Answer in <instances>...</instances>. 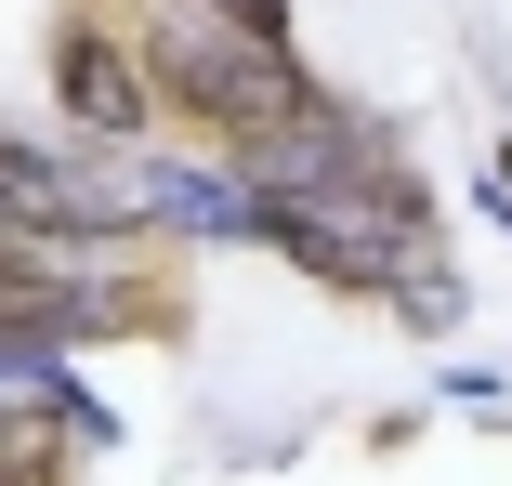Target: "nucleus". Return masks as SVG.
I'll return each instance as SVG.
<instances>
[{
  "label": "nucleus",
  "instance_id": "f257e3e1",
  "mask_svg": "<svg viewBox=\"0 0 512 486\" xmlns=\"http://www.w3.org/2000/svg\"><path fill=\"white\" fill-rule=\"evenodd\" d=\"M132 66H145V92H158L171 119L211 132V158L250 145V132H276L289 106H316V92H329L302 53L237 40L224 14H197V0H132Z\"/></svg>",
  "mask_w": 512,
  "mask_h": 486
},
{
  "label": "nucleus",
  "instance_id": "f03ea898",
  "mask_svg": "<svg viewBox=\"0 0 512 486\" xmlns=\"http://www.w3.org/2000/svg\"><path fill=\"white\" fill-rule=\"evenodd\" d=\"M0 237H66V250H145V211L119 158L92 145H53V132H0Z\"/></svg>",
  "mask_w": 512,
  "mask_h": 486
},
{
  "label": "nucleus",
  "instance_id": "7ed1b4c3",
  "mask_svg": "<svg viewBox=\"0 0 512 486\" xmlns=\"http://www.w3.org/2000/svg\"><path fill=\"white\" fill-rule=\"evenodd\" d=\"M53 119H66L92 158H145V145H158V92H145L119 14H53Z\"/></svg>",
  "mask_w": 512,
  "mask_h": 486
},
{
  "label": "nucleus",
  "instance_id": "20e7f679",
  "mask_svg": "<svg viewBox=\"0 0 512 486\" xmlns=\"http://www.w3.org/2000/svg\"><path fill=\"white\" fill-rule=\"evenodd\" d=\"M119 184H132V211H145V237H197V250H263V198L224 171V158H119Z\"/></svg>",
  "mask_w": 512,
  "mask_h": 486
},
{
  "label": "nucleus",
  "instance_id": "39448f33",
  "mask_svg": "<svg viewBox=\"0 0 512 486\" xmlns=\"http://www.w3.org/2000/svg\"><path fill=\"white\" fill-rule=\"evenodd\" d=\"M53 381H66V355H53V342L0 329V395H53Z\"/></svg>",
  "mask_w": 512,
  "mask_h": 486
},
{
  "label": "nucleus",
  "instance_id": "423d86ee",
  "mask_svg": "<svg viewBox=\"0 0 512 486\" xmlns=\"http://www.w3.org/2000/svg\"><path fill=\"white\" fill-rule=\"evenodd\" d=\"M197 14H224L237 40H276V53H302V40H289V0H197Z\"/></svg>",
  "mask_w": 512,
  "mask_h": 486
},
{
  "label": "nucleus",
  "instance_id": "0eeeda50",
  "mask_svg": "<svg viewBox=\"0 0 512 486\" xmlns=\"http://www.w3.org/2000/svg\"><path fill=\"white\" fill-rule=\"evenodd\" d=\"M486 211H499V224H512V145H499V158H486Z\"/></svg>",
  "mask_w": 512,
  "mask_h": 486
},
{
  "label": "nucleus",
  "instance_id": "6e6552de",
  "mask_svg": "<svg viewBox=\"0 0 512 486\" xmlns=\"http://www.w3.org/2000/svg\"><path fill=\"white\" fill-rule=\"evenodd\" d=\"M40 486H66V473H40Z\"/></svg>",
  "mask_w": 512,
  "mask_h": 486
},
{
  "label": "nucleus",
  "instance_id": "1a4fd4ad",
  "mask_svg": "<svg viewBox=\"0 0 512 486\" xmlns=\"http://www.w3.org/2000/svg\"><path fill=\"white\" fill-rule=\"evenodd\" d=\"M499 421H512V408H499Z\"/></svg>",
  "mask_w": 512,
  "mask_h": 486
}]
</instances>
